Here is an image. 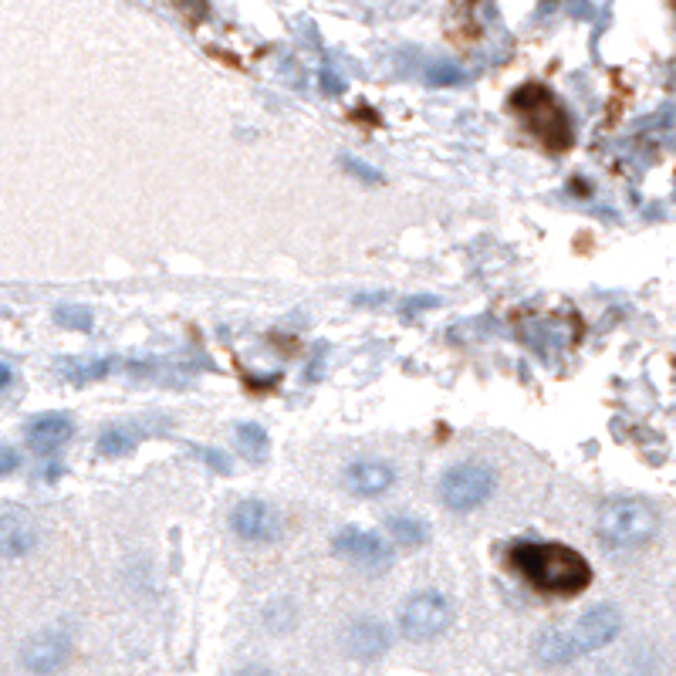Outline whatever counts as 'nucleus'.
I'll use <instances>...</instances> for the list:
<instances>
[{
    "mask_svg": "<svg viewBox=\"0 0 676 676\" xmlns=\"http://www.w3.org/2000/svg\"><path fill=\"white\" fill-rule=\"evenodd\" d=\"M427 81H430V84H440V89H450V84H464L467 74H464L454 61L440 58V61H434V64L427 68Z\"/></svg>",
    "mask_w": 676,
    "mask_h": 676,
    "instance_id": "a211bd4d",
    "label": "nucleus"
},
{
    "mask_svg": "<svg viewBox=\"0 0 676 676\" xmlns=\"http://www.w3.org/2000/svg\"><path fill=\"white\" fill-rule=\"evenodd\" d=\"M386 528H389L392 541H399V545H406V548H422V545L430 541L427 521H419V518H412V515H392V518L386 521Z\"/></svg>",
    "mask_w": 676,
    "mask_h": 676,
    "instance_id": "4468645a",
    "label": "nucleus"
},
{
    "mask_svg": "<svg viewBox=\"0 0 676 676\" xmlns=\"http://www.w3.org/2000/svg\"><path fill=\"white\" fill-rule=\"evenodd\" d=\"M342 166H346V173H349V177H356V180H362V183H369V187L382 183V173H379L376 166H369L366 159H356V156H342Z\"/></svg>",
    "mask_w": 676,
    "mask_h": 676,
    "instance_id": "aec40b11",
    "label": "nucleus"
},
{
    "mask_svg": "<svg viewBox=\"0 0 676 676\" xmlns=\"http://www.w3.org/2000/svg\"><path fill=\"white\" fill-rule=\"evenodd\" d=\"M515 116L525 122V129L551 152H568L575 146V122L561 99L541 81H525L511 96Z\"/></svg>",
    "mask_w": 676,
    "mask_h": 676,
    "instance_id": "7ed1b4c3",
    "label": "nucleus"
},
{
    "mask_svg": "<svg viewBox=\"0 0 676 676\" xmlns=\"http://www.w3.org/2000/svg\"><path fill=\"white\" fill-rule=\"evenodd\" d=\"M623 633V613L613 603H599L581 613L571 626L545 629L535 639V659L541 666H568L588 653L606 649Z\"/></svg>",
    "mask_w": 676,
    "mask_h": 676,
    "instance_id": "f03ea898",
    "label": "nucleus"
},
{
    "mask_svg": "<svg viewBox=\"0 0 676 676\" xmlns=\"http://www.w3.org/2000/svg\"><path fill=\"white\" fill-rule=\"evenodd\" d=\"M507 565L545 596L568 599L592 585L588 558L558 541H515L507 548Z\"/></svg>",
    "mask_w": 676,
    "mask_h": 676,
    "instance_id": "f257e3e1",
    "label": "nucleus"
},
{
    "mask_svg": "<svg viewBox=\"0 0 676 676\" xmlns=\"http://www.w3.org/2000/svg\"><path fill=\"white\" fill-rule=\"evenodd\" d=\"M136 444H139V437H136L132 430H126V427H109V430L99 437V454H102V457H126V454L136 450Z\"/></svg>",
    "mask_w": 676,
    "mask_h": 676,
    "instance_id": "f3484780",
    "label": "nucleus"
},
{
    "mask_svg": "<svg viewBox=\"0 0 676 676\" xmlns=\"http://www.w3.org/2000/svg\"><path fill=\"white\" fill-rule=\"evenodd\" d=\"M71 633L54 626V629H41L38 636H31L24 646H21V666L34 676H54L58 669L68 666L71 659Z\"/></svg>",
    "mask_w": 676,
    "mask_h": 676,
    "instance_id": "0eeeda50",
    "label": "nucleus"
},
{
    "mask_svg": "<svg viewBox=\"0 0 676 676\" xmlns=\"http://www.w3.org/2000/svg\"><path fill=\"white\" fill-rule=\"evenodd\" d=\"M331 548H335L338 558L362 565V568H372V571H386L392 565V545L382 541L376 531H366V528H342L335 535Z\"/></svg>",
    "mask_w": 676,
    "mask_h": 676,
    "instance_id": "6e6552de",
    "label": "nucleus"
},
{
    "mask_svg": "<svg viewBox=\"0 0 676 676\" xmlns=\"http://www.w3.org/2000/svg\"><path fill=\"white\" fill-rule=\"evenodd\" d=\"M346 649L356 659H379L389 649V629L379 619H356L346 629Z\"/></svg>",
    "mask_w": 676,
    "mask_h": 676,
    "instance_id": "ddd939ff",
    "label": "nucleus"
},
{
    "mask_svg": "<svg viewBox=\"0 0 676 676\" xmlns=\"http://www.w3.org/2000/svg\"><path fill=\"white\" fill-rule=\"evenodd\" d=\"M230 528L240 541H250V545H268L278 538L281 525H278V515L275 507L250 497V500H240L233 511H230Z\"/></svg>",
    "mask_w": 676,
    "mask_h": 676,
    "instance_id": "1a4fd4ad",
    "label": "nucleus"
},
{
    "mask_svg": "<svg viewBox=\"0 0 676 676\" xmlns=\"http://www.w3.org/2000/svg\"><path fill=\"white\" fill-rule=\"evenodd\" d=\"M396 474L389 464L382 460H356L342 470V484L349 494H359V497H379L392 487Z\"/></svg>",
    "mask_w": 676,
    "mask_h": 676,
    "instance_id": "9b49d317",
    "label": "nucleus"
},
{
    "mask_svg": "<svg viewBox=\"0 0 676 676\" xmlns=\"http://www.w3.org/2000/svg\"><path fill=\"white\" fill-rule=\"evenodd\" d=\"M21 467V457H18V450L14 447H8V444H0V480L4 477H11L14 470Z\"/></svg>",
    "mask_w": 676,
    "mask_h": 676,
    "instance_id": "4be33fe9",
    "label": "nucleus"
},
{
    "mask_svg": "<svg viewBox=\"0 0 676 676\" xmlns=\"http://www.w3.org/2000/svg\"><path fill=\"white\" fill-rule=\"evenodd\" d=\"M237 447L250 460H261L268 454V447H271V437H268V430L261 427V422H240V427H237Z\"/></svg>",
    "mask_w": 676,
    "mask_h": 676,
    "instance_id": "dca6fc26",
    "label": "nucleus"
},
{
    "mask_svg": "<svg viewBox=\"0 0 676 676\" xmlns=\"http://www.w3.org/2000/svg\"><path fill=\"white\" fill-rule=\"evenodd\" d=\"M494 487H497V477L487 464H457L440 477V500L450 511L467 515L490 500Z\"/></svg>",
    "mask_w": 676,
    "mask_h": 676,
    "instance_id": "39448f33",
    "label": "nucleus"
},
{
    "mask_svg": "<svg viewBox=\"0 0 676 676\" xmlns=\"http://www.w3.org/2000/svg\"><path fill=\"white\" fill-rule=\"evenodd\" d=\"M54 321L64 325V328H74V331H89L92 328V311L89 308H78V305H61L54 311Z\"/></svg>",
    "mask_w": 676,
    "mask_h": 676,
    "instance_id": "6ab92c4d",
    "label": "nucleus"
},
{
    "mask_svg": "<svg viewBox=\"0 0 676 676\" xmlns=\"http://www.w3.org/2000/svg\"><path fill=\"white\" fill-rule=\"evenodd\" d=\"M11 379H14L11 366H4V362H0V392H4V389L11 386Z\"/></svg>",
    "mask_w": 676,
    "mask_h": 676,
    "instance_id": "5701e85b",
    "label": "nucleus"
},
{
    "mask_svg": "<svg viewBox=\"0 0 676 676\" xmlns=\"http://www.w3.org/2000/svg\"><path fill=\"white\" fill-rule=\"evenodd\" d=\"M237 676H275L271 669H261V666H250V669H240Z\"/></svg>",
    "mask_w": 676,
    "mask_h": 676,
    "instance_id": "b1692460",
    "label": "nucleus"
},
{
    "mask_svg": "<svg viewBox=\"0 0 676 676\" xmlns=\"http://www.w3.org/2000/svg\"><path fill=\"white\" fill-rule=\"evenodd\" d=\"M71 434H74L71 416H64V412H44V416H34L28 422V447L38 457H51V454H58L71 440Z\"/></svg>",
    "mask_w": 676,
    "mask_h": 676,
    "instance_id": "9d476101",
    "label": "nucleus"
},
{
    "mask_svg": "<svg viewBox=\"0 0 676 676\" xmlns=\"http://www.w3.org/2000/svg\"><path fill=\"white\" fill-rule=\"evenodd\" d=\"M450 619H454V609L440 592H416L399 609V633L409 643H430L447 633Z\"/></svg>",
    "mask_w": 676,
    "mask_h": 676,
    "instance_id": "423d86ee",
    "label": "nucleus"
},
{
    "mask_svg": "<svg viewBox=\"0 0 676 676\" xmlns=\"http://www.w3.org/2000/svg\"><path fill=\"white\" fill-rule=\"evenodd\" d=\"M659 518L643 497H613L599 511V538L616 551H633L653 541Z\"/></svg>",
    "mask_w": 676,
    "mask_h": 676,
    "instance_id": "20e7f679",
    "label": "nucleus"
},
{
    "mask_svg": "<svg viewBox=\"0 0 676 676\" xmlns=\"http://www.w3.org/2000/svg\"><path fill=\"white\" fill-rule=\"evenodd\" d=\"M193 454L203 457L207 467H213V470H220V474H230V460H227L220 450H213V447H193Z\"/></svg>",
    "mask_w": 676,
    "mask_h": 676,
    "instance_id": "412c9836",
    "label": "nucleus"
},
{
    "mask_svg": "<svg viewBox=\"0 0 676 676\" xmlns=\"http://www.w3.org/2000/svg\"><path fill=\"white\" fill-rule=\"evenodd\" d=\"M112 366H116L112 359H68V362H61V372L71 382H96V379L109 376Z\"/></svg>",
    "mask_w": 676,
    "mask_h": 676,
    "instance_id": "2eb2a0df",
    "label": "nucleus"
},
{
    "mask_svg": "<svg viewBox=\"0 0 676 676\" xmlns=\"http://www.w3.org/2000/svg\"><path fill=\"white\" fill-rule=\"evenodd\" d=\"M38 545V528L24 511H0V558H24Z\"/></svg>",
    "mask_w": 676,
    "mask_h": 676,
    "instance_id": "f8f14e48",
    "label": "nucleus"
}]
</instances>
